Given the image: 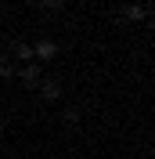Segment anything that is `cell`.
Wrapping results in <instances>:
<instances>
[{"mask_svg":"<svg viewBox=\"0 0 155 159\" xmlns=\"http://www.w3.org/2000/svg\"><path fill=\"white\" fill-rule=\"evenodd\" d=\"M18 76H22V83H25V87H36L40 80H43V65L33 58V61H25V65L18 69Z\"/></svg>","mask_w":155,"mask_h":159,"instance_id":"cell-1","label":"cell"},{"mask_svg":"<svg viewBox=\"0 0 155 159\" xmlns=\"http://www.w3.org/2000/svg\"><path fill=\"white\" fill-rule=\"evenodd\" d=\"M33 58H36L40 65H43V61H54V58H58V43H54V40H36Z\"/></svg>","mask_w":155,"mask_h":159,"instance_id":"cell-2","label":"cell"},{"mask_svg":"<svg viewBox=\"0 0 155 159\" xmlns=\"http://www.w3.org/2000/svg\"><path fill=\"white\" fill-rule=\"evenodd\" d=\"M36 87H40V98H47V101H58L61 98V83H58V80H40V83H36Z\"/></svg>","mask_w":155,"mask_h":159,"instance_id":"cell-3","label":"cell"},{"mask_svg":"<svg viewBox=\"0 0 155 159\" xmlns=\"http://www.w3.org/2000/svg\"><path fill=\"white\" fill-rule=\"evenodd\" d=\"M123 22H148L144 4H123Z\"/></svg>","mask_w":155,"mask_h":159,"instance_id":"cell-4","label":"cell"},{"mask_svg":"<svg viewBox=\"0 0 155 159\" xmlns=\"http://www.w3.org/2000/svg\"><path fill=\"white\" fill-rule=\"evenodd\" d=\"M11 51H15V58H18L22 65H25V61H33V47H29V43H22V40H15V43H11Z\"/></svg>","mask_w":155,"mask_h":159,"instance_id":"cell-5","label":"cell"},{"mask_svg":"<svg viewBox=\"0 0 155 159\" xmlns=\"http://www.w3.org/2000/svg\"><path fill=\"white\" fill-rule=\"evenodd\" d=\"M61 119H65V123H79V119H83V112H79V105H69V109L61 112Z\"/></svg>","mask_w":155,"mask_h":159,"instance_id":"cell-6","label":"cell"},{"mask_svg":"<svg viewBox=\"0 0 155 159\" xmlns=\"http://www.w3.org/2000/svg\"><path fill=\"white\" fill-rule=\"evenodd\" d=\"M11 61H7V54H0V80H11Z\"/></svg>","mask_w":155,"mask_h":159,"instance_id":"cell-7","label":"cell"},{"mask_svg":"<svg viewBox=\"0 0 155 159\" xmlns=\"http://www.w3.org/2000/svg\"><path fill=\"white\" fill-rule=\"evenodd\" d=\"M40 4H43V11H61L65 7V0H40Z\"/></svg>","mask_w":155,"mask_h":159,"instance_id":"cell-8","label":"cell"},{"mask_svg":"<svg viewBox=\"0 0 155 159\" xmlns=\"http://www.w3.org/2000/svg\"><path fill=\"white\" fill-rule=\"evenodd\" d=\"M0 134H4V119H0Z\"/></svg>","mask_w":155,"mask_h":159,"instance_id":"cell-9","label":"cell"}]
</instances>
